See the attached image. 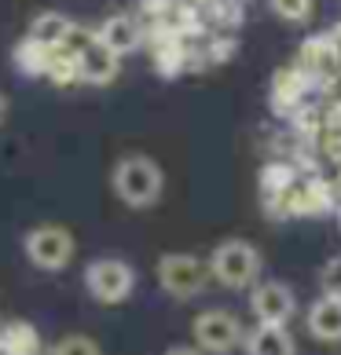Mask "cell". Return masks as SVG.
Listing matches in <instances>:
<instances>
[{"label":"cell","mask_w":341,"mask_h":355,"mask_svg":"<svg viewBox=\"0 0 341 355\" xmlns=\"http://www.w3.org/2000/svg\"><path fill=\"white\" fill-rule=\"evenodd\" d=\"M308 334L319 340H341V297L323 293L308 308Z\"/></svg>","instance_id":"10"},{"label":"cell","mask_w":341,"mask_h":355,"mask_svg":"<svg viewBox=\"0 0 341 355\" xmlns=\"http://www.w3.org/2000/svg\"><path fill=\"white\" fill-rule=\"evenodd\" d=\"M4 117H8V99L0 96V121H4Z\"/></svg>","instance_id":"18"},{"label":"cell","mask_w":341,"mask_h":355,"mask_svg":"<svg viewBox=\"0 0 341 355\" xmlns=\"http://www.w3.org/2000/svg\"><path fill=\"white\" fill-rule=\"evenodd\" d=\"M268 4L286 22H308L312 19V0H268Z\"/></svg>","instance_id":"14"},{"label":"cell","mask_w":341,"mask_h":355,"mask_svg":"<svg viewBox=\"0 0 341 355\" xmlns=\"http://www.w3.org/2000/svg\"><path fill=\"white\" fill-rule=\"evenodd\" d=\"M110 183H114V194L125 205L147 209V205L158 202V194H162V168L143 154H128L114 165Z\"/></svg>","instance_id":"1"},{"label":"cell","mask_w":341,"mask_h":355,"mask_svg":"<svg viewBox=\"0 0 341 355\" xmlns=\"http://www.w3.org/2000/svg\"><path fill=\"white\" fill-rule=\"evenodd\" d=\"M242 340V322L235 319L231 311H220V308H209L194 319V345L202 352H213V355H228L235 345Z\"/></svg>","instance_id":"6"},{"label":"cell","mask_w":341,"mask_h":355,"mask_svg":"<svg viewBox=\"0 0 341 355\" xmlns=\"http://www.w3.org/2000/svg\"><path fill=\"white\" fill-rule=\"evenodd\" d=\"M96 37L103 44H107L110 51H117V55H128V51H136L140 48V22L136 19H128V15H110L107 22L96 30Z\"/></svg>","instance_id":"11"},{"label":"cell","mask_w":341,"mask_h":355,"mask_svg":"<svg viewBox=\"0 0 341 355\" xmlns=\"http://www.w3.org/2000/svg\"><path fill=\"white\" fill-rule=\"evenodd\" d=\"M209 271H213V279L228 289H246L257 282L260 275V253L242 242V239H231V242H220L213 249V257H209Z\"/></svg>","instance_id":"2"},{"label":"cell","mask_w":341,"mask_h":355,"mask_svg":"<svg viewBox=\"0 0 341 355\" xmlns=\"http://www.w3.org/2000/svg\"><path fill=\"white\" fill-rule=\"evenodd\" d=\"M70 30H74V22L63 15V11H41V15L30 22V37L41 41L44 48H63L67 37H70Z\"/></svg>","instance_id":"12"},{"label":"cell","mask_w":341,"mask_h":355,"mask_svg":"<svg viewBox=\"0 0 341 355\" xmlns=\"http://www.w3.org/2000/svg\"><path fill=\"white\" fill-rule=\"evenodd\" d=\"M319 286H323V293L341 297V257H334V260H326V264H323V271H319Z\"/></svg>","instance_id":"16"},{"label":"cell","mask_w":341,"mask_h":355,"mask_svg":"<svg viewBox=\"0 0 341 355\" xmlns=\"http://www.w3.org/2000/svg\"><path fill=\"white\" fill-rule=\"evenodd\" d=\"M117 51H110L107 44L99 41H92L81 55H77V67H81V81H88V85H110L114 77H117Z\"/></svg>","instance_id":"8"},{"label":"cell","mask_w":341,"mask_h":355,"mask_svg":"<svg viewBox=\"0 0 341 355\" xmlns=\"http://www.w3.org/2000/svg\"><path fill=\"white\" fill-rule=\"evenodd\" d=\"M165 355H202V352H194V348H183V345H176V348H169Z\"/></svg>","instance_id":"17"},{"label":"cell","mask_w":341,"mask_h":355,"mask_svg":"<svg viewBox=\"0 0 341 355\" xmlns=\"http://www.w3.org/2000/svg\"><path fill=\"white\" fill-rule=\"evenodd\" d=\"M0 355H11V352H8V348H4V345H0Z\"/></svg>","instance_id":"19"},{"label":"cell","mask_w":341,"mask_h":355,"mask_svg":"<svg viewBox=\"0 0 341 355\" xmlns=\"http://www.w3.org/2000/svg\"><path fill=\"white\" fill-rule=\"evenodd\" d=\"M209 275H213L209 264H202L194 253H165L158 260V282H162L165 293L176 297V300L199 297Z\"/></svg>","instance_id":"4"},{"label":"cell","mask_w":341,"mask_h":355,"mask_svg":"<svg viewBox=\"0 0 341 355\" xmlns=\"http://www.w3.org/2000/svg\"><path fill=\"white\" fill-rule=\"evenodd\" d=\"M51 355H99V345L92 337L85 334H70V337H63L56 348H51Z\"/></svg>","instance_id":"15"},{"label":"cell","mask_w":341,"mask_h":355,"mask_svg":"<svg viewBox=\"0 0 341 355\" xmlns=\"http://www.w3.org/2000/svg\"><path fill=\"white\" fill-rule=\"evenodd\" d=\"M250 308L260 322H286L297 311V297L286 282H260L250 293Z\"/></svg>","instance_id":"7"},{"label":"cell","mask_w":341,"mask_h":355,"mask_svg":"<svg viewBox=\"0 0 341 355\" xmlns=\"http://www.w3.org/2000/svg\"><path fill=\"white\" fill-rule=\"evenodd\" d=\"M0 345H4L11 355H41V337H37V330L22 319H15L11 326L0 330Z\"/></svg>","instance_id":"13"},{"label":"cell","mask_w":341,"mask_h":355,"mask_svg":"<svg viewBox=\"0 0 341 355\" xmlns=\"http://www.w3.org/2000/svg\"><path fill=\"white\" fill-rule=\"evenodd\" d=\"M22 249H26V257H30L33 268L63 271L74 257V234L67 227H59V223H41V227H33L26 234Z\"/></svg>","instance_id":"5"},{"label":"cell","mask_w":341,"mask_h":355,"mask_svg":"<svg viewBox=\"0 0 341 355\" xmlns=\"http://www.w3.org/2000/svg\"><path fill=\"white\" fill-rule=\"evenodd\" d=\"M85 289L99 300V304H122V300H128L136 289V271L117 257L92 260L85 268Z\"/></svg>","instance_id":"3"},{"label":"cell","mask_w":341,"mask_h":355,"mask_svg":"<svg viewBox=\"0 0 341 355\" xmlns=\"http://www.w3.org/2000/svg\"><path fill=\"white\" fill-rule=\"evenodd\" d=\"M246 355H297V345L283 322H260L246 337Z\"/></svg>","instance_id":"9"}]
</instances>
